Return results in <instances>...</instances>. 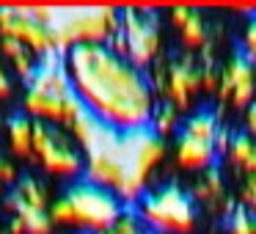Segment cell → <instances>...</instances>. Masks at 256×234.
Returning <instances> with one entry per match:
<instances>
[{"mask_svg":"<svg viewBox=\"0 0 256 234\" xmlns=\"http://www.w3.org/2000/svg\"><path fill=\"white\" fill-rule=\"evenodd\" d=\"M69 88L78 102L113 135L149 127L154 96L146 72L108 47H72L61 56Z\"/></svg>","mask_w":256,"mask_h":234,"instance_id":"cell-1","label":"cell"},{"mask_svg":"<svg viewBox=\"0 0 256 234\" xmlns=\"http://www.w3.org/2000/svg\"><path fill=\"white\" fill-rule=\"evenodd\" d=\"M47 212H50V220L56 223V228L105 234L122 218L124 206L116 198V193L80 179V182L69 184L66 193L56 196Z\"/></svg>","mask_w":256,"mask_h":234,"instance_id":"cell-2","label":"cell"},{"mask_svg":"<svg viewBox=\"0 0 256 234\" xmlns=\"http://www.w3.org/2000/svg\"><path fill=\"white\" fill-rule=\"evenodd\" d=\"M138 218L149 232L188 234L196 226V198L176 182L146 190L138 201Z\"/></svg>","mask_w":256,"mask_h":234,"instance_id":"cell-3","label":"cell"},{"mask_svg":"<svg viewBox=\"0 0 256 234\" xmlns=\"http://www.w3.org/2000/svg\"><path fill=\"white\" fill-rule=\"evenodd\" d=\"M34 162L52 179L80 182L86 171V154L64 130L34 124Z\"/></svg>","mask_w":256,"mask_h":234,"instance_id":"cell-4","label":"cell"},{"mask_svg":"<svg viewBox=\"0 0 256 234\" xmlns=\"http://www.w3.org/2000/svg\"><path fill=\"white\" fill-rule=\"evenodd\" d=\"M122 28V14L113 8H96V12H80L69 17L66 22L56 25L58 52H66L72 47H108V42Z\"/></svg>","mask_w":256,"mask_h":234,"instance_id":"cell-5","label":"cell"},{"mask_svg":"<svg viewBox=\"0 0 256 234\" xmlns=\"http://www.w3.org/2000/svg\"><path fill=\"white\" fill-rule=\"evenodd\" d=\"M0 39L20 42L39 61H50L52 56H58L56 28L39 25L28 14V8H0Z\"/></svg>","mask_w":256,"mask_h":234,"instance_id":"cell-6","label":"cell"},{"mask_svg":"<svg viewBox=\"0 0 256 234\" xmlns=\"http://www.w3.org/2000/svg\"><path fill=\"white\" fill-rule=\"evenodd\" d=\"M122 36L124 47H127V61L144 72L160 50V25H157L154 14L138 12V8L122 12Z\"/></svg>","mask_w":256,"mask_h":234,"instance_id":"cell-7","label":"cell"},{"mask_svg":"<svg viewBox=\"0 0 256 234\" xmlns=\"http://www.w3.org/2000/svg\"><path fill=\"white\" fill-rule=\"evenodd\" d=\"M80 110H86L78 102L74 94L58 96V94H44V91L25 88L22 94V116H28L34 124H47V127L64 130Z\"/></svg>","mask_w":256,"mask_h":234,"instance_id":"cell-8","label":"cell"},{"mask_svg":"<svg viewBox=\"0 0 256 234\" xmlns=\"http://www.w3.org/2000/svg\"><path fill=\"white\" fill-rule=\"evenodd\" d=\"M127 176H130V162L124 160L118 152L102 146V149L86 154L83 182L96 184V188H102V190H110V193H116V190L124 184V179H127Z\"/></svg>","mask_w":256,"mask_h":234,"instance_id":"cell-9","label":"cell"},{"mask_svg":"<svg viewBox=\"0 0 256 234\" xmlns=\"http://www.w3.org/2000/svg\"><path fill=\"white\" fill-rule=\"evenodd\" d=\"M124 149L130 152V174H135L138 179H149V174L160 166V160L166 157V140L154 132L152 127L138 130V132L122 135Z\"/></svg>","mask_w":256,"mask_h":234,"instance_id":"cell-10","label":"cell"},{"mask_svg":"<svg viewBox=\"0 0 256 234\" xmlns=\"http://www.w3.org/2000/svg\"><path fill=\"white\" fill-rule=\"evenodd\" d=\"M198 88H204V80H201V64L193 61L190 56L176 58L168 66V80H166V94L176 110H184L190 105V96Z\"/></svg>","mask_w":256,"mask_h":234,"instance_id":"cell-11","label":"cell"},{"mask_svg":"<svg viewBox=\"0 0 256 234\" xmlns=\"http://www.w3.org/2000/svg\"><path fill=\"white\" fill-rule=\"evenodd\" d=\"M52 204L50 188L42 176H22L17 182V188H12V196L6 198L8 212H20V210H36V212H47Z\"/></svg>","mask_w":256,"mask_h":234,"instance_id":"cell-12","label":"cell"},{"mask_svg":"<svg viewBox=\"0 0 256 234\" xmlns=\"http://www.w3.org/2000/svg\"><path fill=\"white\" fill-rule=\"evenodd\" d=\"M254 61L256 58L245 50V44L240 42L234 47V56L232 64H228V78H232V96H234V105H248L250 96H254Z\"/></svg>","mask_w":256,"mask_h":234,"instance_id":"cell-13","label":"cell"},{"mask_svg":"<svg viewBox=\"0 0 256 234\" xmlns=\"http://www.w3.org/2000/svg\"><path fill=\"white\" fill-rule=\"evenodd\" d=\"M220 122H218V113L212 105H201L196 113L179 118V127L174 135H188V138H196V140H204V144H212L215 146L218 135H220Z\"/></svg>","mask_w":256,"mask_h":234,"instance_id":"cell-14","label":"cell"},{"mask_svg":"<svg viewBox=\"0 0 256 234\" xmlns=\"http://www.w3.org/2000/svg\"><path fill=\"white\" fill-rule=\"evenodd\" d=\"M6 140H8V152L17 160L34 162V122L28 116H12L6 122Z\"/></svg>","mask_w":256,"mask_h":234,"instance_id":"cell-15","label":"cell"},{"mask_svg":"<svg viewBox=\"0 0 256 234\" xmlns=\"http://www.w3.org/2000/svg\"><path fill=\"white\" fill-rule=\"evenodd\" d=\"M28 88L34 91H44V94H58V96H66L72 94L69 88V78L61 66V58L58 61H42V66L36 69V74L28 80Z\"/></svg>","mask_w":256,"mask_h":234,"instance_id":"cell-16","label":"cell"},{"mask_svg":"<svg viewBox=\"0 0 256 234\" xmlns=\"http://www.w3.org/2000/svg\"><path fill=\"white\" fill-rule=\"evenodd\" d=\"M215 146L212 144H204V140H196V138H188V135H176V162L182 168H206L215 162Z\"/></svg>","mask_w":256,"mask_h":234,"instance_id":"cell-17","label":"cell"},{"mask_svg":"<svg viewBox=\"0 0 256 234\" xmlns=\"http://www.w3.org/2000/svg\"><path fill=\"white\" fill-rule=\"evenodd\" d=\"M0 56H3V61L14 69V74H20V78H25V80H30L36 74V69L42 66L39 58H36L28 47H22L14 39H0Z\"/></svg>","mask_w":256,"mask_h":234,"instance_id":"cell-18","label":"cell"},{"mask_svg":"<svg viewBox=\"0 0 256 234\" xmlns=\"http://www.w3.org/2000/svg\"><path fill=\"white\" fill-rule=\"evenodd\" d=\"M8 234H58L56 223L50 220V212L20 210L8 220Z\"/></svg>","mask_w":256,"mask_h":234,"instance_id":"cell-19","label":"cell"},{"mask_svg":"<svg viewBox=\"0 0 256 234\" xmlns=\"http://www.w3.org/2000/svg\"><path fill=\"white\" fill-rule=\"evenodd\" d=\"M228 154L242 168L256 174V140L250 138L248 130H234V132H228Z\"/></svg>","mask_w":256,"mask_h":234,"instance_id":"cell-20","label":"cell"},{"mask_svg":"<svg viewBox=\"0 0 256 234\" xmlns=\"http://www.w3.org/2000/svg\"><path fill=\"white\" fill-rule=\"evenodd\" d=\"M149 127L154 130L160 138H166V135L176 132L179 127V110L171 105V102H160V105H154V110H152V118H149Z\"/></svg>","mask_w":256,"mask_h":234,"instance_id":"cell-21","label":"cell"},{"mask_svg":"<svg viewBox=\"0 0 256 234\" xmlns=\"http://www.w3.org/2000/svg\"><path fill=\"white\" fill-rule=\"evenodd\" d=\"M182 42L188 44V50H196V47H204L206 44V28H204V20L196 8H190V17L188 22L182 25Z\"/></svg>","mask_w":256,"mask_h":234,"instance_id":"cell-22","label":"cell"},{"mask_svg":"<svg viewBox=\"0 0 256 234\" xmlns=\"http://www.w3.org/2000/svg\"><path fill=\"white\" fill-rule=\"evenodd\" d=\"M226 232L228 234H254V215L242 204L232 206V212L226 215Z\"/></svg>","mask_w":256,"mask_h":234,"instance_id":"cell-23","label":"cell"},{"mask_svg":"<svg viewBox=\"0 0 256 234\" xmlns=\"http://www.w3.org/2000/svg\"><path fill=\"white\" fill-rule=\"evenodd\" d=\"M144 232H146V226L140 223V218L135 215V212H127V210H124L122 218H118V220L113 223V226L108 228L105 234H144Z\"/></svg>","mask_w":256,"mask_h":234,"instance_id":"cell-24","label":"cell"},{"mask_svg":"<svg viewBox=\"0 0 256 234\" xmlns=\"http://www.w3.org/2000/svg\"><path fill=\"white\" fill-rule=\"evenodd\" d=\"M20 179H22V174H20L17 162L12 157H0V184L3 188H17Z\"/></svg>","mask_w":256,"mask_h":234,"instance_id":"cell-25","label":"cell"},{"mask_svg":"<svg viewBox=\"0 0 256 234\" xmlns=\"http://www.w3.org/2000/svg\"><path fill=\"white\" fill-rule=\"evenodd\" d=\"M14 96V80L12 74H8V69L3 66V61H0V102H6Z\"/></svg>","mask_w":256,"mask_h":234,"instance_id":"cell-26","label":"cell"},{"mask_svg":"<svg viewBox=\"0 0 256 234\" xmlns=\"http://www.w3.org/2000/svg\"><path fill=\"white\" fill-rule=\"evenodd\" d=\"M28 14L36 20L39 25H47V28H56V12L52 8H28Z\"/></svg>","mask_w":256,"mask_h":234,"instance_id":"cell-27","label":"cell"},{"mask_svg":"<svg viewBox=\"0 0 256 234\" xmlns=\"http://www.w3.org/2000/svg\"><path fill=\"white\" fill-rule=\"evenodd\" d=\"M245 50L256 58V12H250V22H248V30H245Z\"/></svg>","mask_w":256,"mask_h":234,"instance_id":"cell-28","label":"cell"},{"mask_svg":"<svg viewBox=\"0 0 256 234\" xmlns=\"http://www.w3.org/2000/svg\"><path fill=\"white\" fill-rule=\"evenodd\" d=\"M242 198H245V201H242V206L256 218V188H250V184H248V188H245V193H242Z\"/></svg>","mask_w":256,"mask_h":234,"instance_id":"cell-29","label":"cell"},{"mask_svg":"<svg viewBox=\"0 0 256 234\" xmlns=\"http://www.w3.org/2000/svg\"><path fill=\"white\" fill-rule=\"evenodd\" d=\"M248 132H256V102L250 105V110H248Z\"/></svg>","mask_w":256,"mask_h":234,"instance_id":"cell-30","label":"cell"},{"mask_svg":"<svg viewBox=\"0 0 256 234\" xmlns=\"http://www.w3.org/2000/svg\"><path fill=\"white\" fill-rule=\"evenodd\" d=\"M248 184H250V188H256V174H250V176H248Z\"/></svg>","mask_w":256,"mask_h":234,"instance_id":"cell-31","label":"cell"},{"mask_svg":"<svg viewBox=\"0 0 256 234\" xmlns=\"http://www.w3.org/2000/svg\"><path fill=\"white\" fill-rule=\"evenodd\" d=\"M0 234H8V228H3V226H0Z\"/></svg>","mask_w":256,"mask_h":234,"instance_id":"cell-32","label":"cell"},{"mask_svg":"<svg viewBox=\"0 0 256 234\" xmlns=\"http://www.w3.org/2000/svg\"><path fill=\"white\" fill-rule=\"evenodd\" d=\"M3 193H6V188H3V184H0V196H3Z\"/></svg>","mask_w":256,"mask_h":234,"instance_id":"cell-33","label":"cell"},{"mask_svg":"<svg viewBox=\"0 0 256 234\" xmlns=\"http://www.w3.org/2000/svg\"><path fill=\"white\" fill-rule=\"evenodd\" d=\"M254 234H256V218H254Z\"/></svg>","mask_w":256,"mask_h":234,"instance_id":"cell-34","label":"cell"},{"mask_svg":"<svg viewBox=\"0 0 256 234\" xmlns=\"http://www.w3.org/2000/svg\"><path fill=\"white\" fill-rule=\"evenodd\" d=\"M144 234H154V232H149V228H146V232H144Z\"/></svg>","mask_w":256,"mask_h":234,"instance_id":"cell-35","label":"cell"}]
</instances>
